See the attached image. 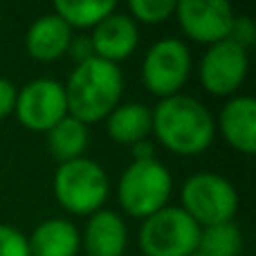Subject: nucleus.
<instances>
[{
	"instance_id": "nucleus-1",
	"label": "nucleus",
	"mask_w": 256,
	"mask_h": 256,
	"mask_svg": "<svg viewBox=\"0 0 256 256\" xmlns=\"http://www.w3.org/2000/svg\"><path fill=\"white\" fill-rule=\"evenodd\" d=\"M63 90L68 115L88 126L106 120L117 108L124 90V76L120 66L92 56L74 68Z\"/></svg>"
},
{
	"instance_id": "nucleus-2",
	"label": "nucleus",
	"mask_w": 256,
	"mask_h": 256,
	"mask_svg": "<svg viewBox=\"0 0 256 256\" xmlns=\"http://www.w3.org/2000/svg\"><path fill=\"white\" fill-rule=\"evenodd\" d=\"M150 117L160 144L178 155L202 153L212 146L216 135L212 112L189 94H173L162 99L150 110Z\"/></svg>"
},
{
	"instance_id": "nucleus-3",
	"label": "nucleus",
	"mask_w": 256,
	"mask_h": 256,
	"mask_svg": "<svg viewBox=\"0 0 256 256\" xmlns=\"http://www.w3.org/2000/svg\"><path fill=\"white\" fill-rule=\"evenodd\" d=\"M110 182L102 164L79 158L58 164L54 173V196L66 212L76 216H92L106 202Z\"/></svg>"
},
{
	"instance_id": "nucleus-4",
	"label": "nucleus",
	"mask_w": 256,
	"mask_h": 256,
	"mask_svg": "<svg viewBox=\"0 0 256 256\" xmlns=\"http://www.w3.org/2000/svg\"><path fill=\"white\" fill-rule=\"evenodd\" d=\"M171 189V173L155 158L128 164L117 184V198L126 214L135 218H148L166 207Z\"/></svg>"
},
{
	"instance_id": "nucleus-5",
	"label": "nucleus",
	"mask_w": 256,
	"mask_h": 256,
	"mask_svg": "<svg viewBox=\"0 0 256 256\" xmlns=\"http://www.w3.org/2000/svg\"><path fill=\"white\" fill-rule=\"evenodd\" d=\"M202 227L182 207H164L144 218L140 250L144 256H191L200 245Z\"/></svg>"
},
{
	"instance_id": "nucleus-6",
	"label": "nucleus",
	"mask_w": 256,
	"mask_h": 256,
	"mask_svg": "<svg viewBox=\"0 0 256 256\" xmlns=\"http://www.w3.org/2000/svg\"><path fill=\"white\" fill-rule=\"evenodd\" d=\"M182 209L200 227L232 222L238 212V194L218 173H196L182 186Z\"/></svg>"
},
{
	"instance_id": "nucleus-7",
	"label": "nucleus",
	"mask_w": 256,
	"mask_h": 256,
	"mask_svg": "<svg viewBox=\"0 0 256 256\" xmlns=\"http://www.w3.org/2000/svg\"><path fill=\"white\" fill-rule=\"evenodd\" d=\"M191 72L189 48L180 38H162L146 52L142 63V81L153 94L166 99L180 94Z\"/></svg>"
},
{
	"instance_id": "nucleus-8",
	"label": "nucleus",
	"mask_w": 256,
	"mask_h": 256,
	"mask_svg": "<svg viewBox=\"0 0 256 256\" xmlns=\"http://www.w3.org/2000/svg\"><path fill=\"white\" fill-rule=\"evenodd\" d=\"M18 122L34 132H48L68 115L66 90L54 79H34L16 94L14 106Z\"/></svg>"
},
{
	"instance_id": "nucleus-9",
	"label": "nucleus",
	"mask_w": 256,
	"mask_h": 256,
	"mask_svg": "<svg viewBox=\"0 0 256 256\" xmlns=\"http://www.w3.org/2000/svg\"><path fill=\"white\" fill-rule=\"evenodd\" d=\"M248 68V50L225 38L220 43L209 45V50L204 52L202 61H200V81H202L204 90H209L212 94L227 97L243 86Z\"/></svg>"
},
{
	"instance_id": "nucleus-10",
	"label": "nucleus",
	"mask_w": 256,
	"mask_h": 256,
	"mask_svg": "<svg viewBox=\"0 0 256 256\" xmlns=\"http://www.w3.org/2000/svg\"><path fill=\"white\" fill-rule=\"evenodd\" d=\"M173 16L189 38L207 45L225 40L234 22V12L225 0H178Z\"/></svg>"
},
{
	"instance_id": "nucleus-11",
	"label": "nucleus",
	"mask_w": 256,
	"mask_h": 256,
	"mask_svg": "<svg viewBox=\"0 0 256 256\" xmlns=\"http://www.w3.org/2000/svg\"><path fill=\"white\" fill-rule=\"evenodd\" d=\"M94 56L110 63H120L135 52L140 43V32L137 22L126 14H115L106 16L99 25H94V34L90 36Z\"/></svg>"
},
{
	"instance_id": "nucleus-12",
	"label": "nucleus",
	"mask_w": 256,
	"mask_h": 256,
	"mask_svg": "<svg viewBox=\"0 0 256 256\" xmlns=\"http://www.w3.org/2000/svg\"><path fill=\"white\" fill-rule=\"evenodd\" d=\"M70 40L72 30L66 25V20H61L56 14H45L30 25L25 36V48L32 58L50 63L68 54Z\"/></svg>"
},
{
	"instance_id": "nucleus-13",
	"label": "nucleus",
	"mask_w": 256,
	"mask_h": 256,
	"mask_svg": "<svg viewBox=\"0 0 256 256\" xmlns=\"http://www.w3.org/2000/svg\"><path fill=\"white\" fill-rule=\"evenodd\" d=\"M128 243L126 222L115 212L99 209L90 216L84 232L86 256H124Z\"/></svg>"
},
{
	"instance_id": "nucleus-14",
	"label": "nucleus",
	"mask_w": 256,
	"mask_h": 256,
	"mask_svg": "<svg viewBox=\"0 0 256 256\" xmlns=\"http://www.w3.org/2000/svg\"><path fill=\"white\" fill-rule=\"evenodd\" d=\"M220 132L232 148L245 155L256 150V102L252 97H234L220 110Z\"/></svg>"
},
{
	"instance_id": "nucleus-15",
	"label": "nucleus",
	"mask_w": 256,
	"mask_h": 256,
	"mask_svg": "<svg viewBox=\"0 0 256 256\" xmlns=\"http://www.w3.org/2000/svg\"><path fill=\"white\" fill-rule=\"evenodd\" d=\"M27 245L30 256H76L81 234L66 218H50L32 232Z\"/></svg>"
},
{
	"instance_id": "nucleus-16",
	"label": "nucleus",
	"mask_w": 256,
	"mask_h": 256,
	"mask_svg": "<svg viewBox=\"0 0 256 256\" xmlns=\"http://www.w3.org/2000/svg\"><path fill=\"white\" fill-rule=\"evenodd\" d=\"M106 130L117 144L126 146L148 140L150 130H153L150 108L140 102L122 104L106 117Z\"/></svg>"
},
{
	"instance_id": "nucleus-17",
	"label": "nucleus",
	"mask_w": 256,
	"mask_h": 256,
	"mask_svg": "<svg viewBox=\"0 0 256 256\" xmlns=\"http://www.w3.org/2000/svg\"><path fill=\"white\" fill-rule=\"evenodd\" d=\"M48 146L54 160L61 164L84 158V150L88 148V126L66 115L56 126L48 130Z\"/></svg>"
},
{
	"instance_id": "nucleus-18",
	"label": "nucleus",
	"mask_w": 256,
	"mask_h": 256,
	"mask_svg": "<svg viewBox=\"0 0 256 256\" xmlns=\"http://www.w3.org/2000/svg\"><path fill=\"white\" fill-rule=\"evenodd\" d=\"M112 12H115V0H56L54 2V14L66 20L70 30L94 27Z\"/></svg>"
},
{
	"instance_id": "nucleus-19",
	"label": "nucleus",
	"mask_w": 256,
	"mask_h": 256,
	"mask_svg": "<svg viewBox=\"0 0 256 256\" xmlns=\"http://www.w3.org/2000/svg\"><path fill=\"white\" fill-rule=\"evenodd\" d=\"M198 250L207 256H238L243 252V234L232 222H220L200 230Z\"/></svg>"
},
{
	"instance_id": "nucleus-20",
	"label": "nucleus",
	"mask_w": 256,
	"mask_h": 256,
	"mask_svg": "<svg viewBox=\"0 0 256 256\" xmlns=\"http://www.w3.org/2000/svg\"><path fill=\"white\" fill-rule=\"evenodd\" d=\"M128 9L132 14V20L155 25V22H164L176 14V0H130Z\"/></svg>"
},
{
	"instance_id": "nucleus-21",
	"label": "nucleus",
	"mask_w": 256,
	"mask_h": 256,
	"mask_svg": "<svg viewBox=\"0 0 256 256\" xmlns=\"http://www.w3.org/2000/svg\"><path fill=\"white\" fill-rule=\"evenodd\" d=\"M0 256H30L27 238L12 225L0 222Z\"/></svg>"
},
{
	"instance_id": "nucleus-22",
	"label": "nucleus",
	"mask_w": 256,
	"mask_h": 256,
	"mask_svg": "<svg viewBox=\"0 0 256 256\" xmlns=\"http://www.w3.org/2000/svg\"><path fill=\"white\" fill-rule=\"evenodd\" d=\"M227 40L240 45L243 50H250V48H252V43L256 40V27H254V22L250 20L248 16H234V22H232V30H230V36H227Z\"/></svg>"
},
{
	"instance_id": "nucleus-23",
	"label": "nucleus",
	"mask_w": 256,
	"mask_h": 256,
	"mask_svg": "<svg viewBox=\"0 0 256 256\" xmlns=\"http://www.w3.org/2000/svg\"><path fill=\"white\" fill-rule=\"evenodd\" d=\"M16 86L12 84V81L2 79L0 76V120H4V117H9L14 112V106H16Z\"/></svg>"
},
{
	"instance_id": "nucleus-24",
	"label": "nucleus",
	"mask_w": 256,
	"mask_h": 256,
	"mask_svg": "<svg viewBox=\"0 0 256 256\" xmlns=\"http://www.w3.org/2000/svg\"><path fill=\"white\" fill-rule=\"evenodd\" d=\"M68 54L76 61V66L84 63V61H88V58H92L94 50H92V43H90V36H76V38L72 36L70 48H68Z\"/></svg>"
},
{
	"instance_id": "nucleus-25",
	"label": "nucleus",
	"mask_w": 256,
	"mask_h": 256,
	"mask_svg": "<svg viewBox=\"0 0 256 256\" xmlns=\"http://www.w3.org/2000/svg\"><path fill=\"white\" fill-rule=\"evenodd\" d=\"M146 160H155V146L148 140L132 144V162H146Z\"/></svg>"
},
{
	"instance_id": "nucleus-26",
	"label": "nucleus",
	"mask_w": 256,
	"mask_h": 256,
	"mask_svg": "<svg viewBox=\"0 0 256 256\" xmlns=\"http://www.w3.org/2000/svg\"><path fill=\"white\" fill-rule=\"evenodd\" d=\"M191 256H207V254H202V252H200V250H196V252L191 254Z\"/></svg>"
}]
</instances>
